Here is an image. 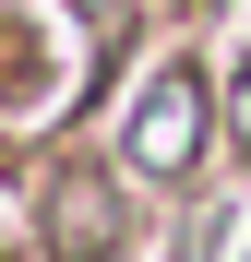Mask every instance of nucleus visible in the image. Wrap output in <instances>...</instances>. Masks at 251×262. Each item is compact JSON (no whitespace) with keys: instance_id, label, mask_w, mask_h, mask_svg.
<instances>
[{"instance_id":"nucleus-1","label":"nucleus","mask_w":251,"mask_h":262,"mask_svg":"<svg viewBox=\"0 0 251 262\" xmlns=\"http://www.w3.org/2000/svg\"><path fill=\"white\" fill-rule=\"evenodd\" d=\"M191 155H203V72L167 60V72H144V96H132L120 167H132V179H191Z\"/></svg>"},{"instance_id":"nucleus-2","label":"nucleus","mask_w":251,"mask_h":262,"mask_svg":"<svg viewBox=\"0 0 251 262\" xmlns=\"http://www.w3.org/2000/svg\"><path fill=\"white\" fill-rule=\"evenodd\" d=\"M48 238H60V250H84V262H96V250L120 238V214H108V191H84V179H60V203H48Z\"/></svg>"},{"instance_id":"nucleus-3","label":"nucleus","mask_w":251,"mask_h":262,"mask_svg":"<svg viewBox=\"0 0 251 262\" xmlns=\"http://www.w3.org/2000/svg\"><path fill=\"white\" fill-rule=\"evenodd\" d=\"M239 155H251V72H239Z\"/></svg>"}]
</instances>
